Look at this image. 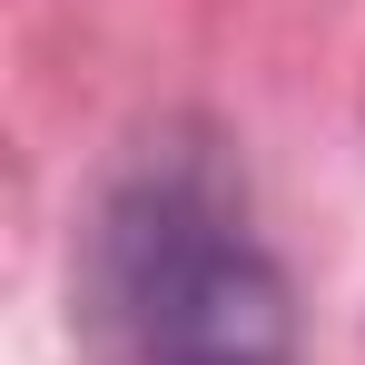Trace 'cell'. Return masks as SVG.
I'll return each instance as SVG.
<instances>
[{"label":"cell","mask_w":365,"mask_h":365,"mask_svg":"<svg viewBox=\"0 0 365 365\" xmlns=\"http://www.w3.org/2000/svg\"><path fill=\"white\" fill-rule=\"evenodd\" d=\"M89 287L119 365H297V297L197 168H138L99 207Z\"/></svg>","instance_id":"obj_1"}]
</instances>
